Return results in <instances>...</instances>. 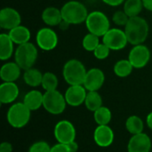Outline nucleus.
Here are the masks:
<instances>
[{"label":"nucleus","mask_w":152,"mask_h":152,"mask_svg":"<svg viewBox=\"0 0 152 152\" xmlns=\"http://www.w3.org/2000/svg\"><path fill=\"white\" fill-rule=\"evenodd\" d=\"M124 30L128 43L133 45H137L143 44L147 40L150 32V26L144 18L136 16L129 18Z\"/></svg>","instance_id":"1"},{"label":"nucleus","mask_w":152,"mask_h":152,"mask_svg":"<svg viewBox=\"0 0 152 152\" xmlns=\"http://www.w3.org/2000/svg\"><path fill=\"white\" fill-rule=\"evenodd\" d=\"M63 20L70 25H77L86 22L89 14L86 5L77 0H70L66 2L61 8Z\"/></svg>","instance_id":"2"},{"label":"nucleus","mask_w":152,"mask_h":152,"mask_svg":"<svg viewBox=\"0 0 152 152\" xmlns=\"http://www.w3.org/2000/svg\"><path fill=\"white\" fill-rule=\"evenodd\" d=\"M86 72L87 70L83 62L77 59L69 60L62 69L63 78L69 86L83 85Z\"/></svg>","instance_id":"3"},{"label":"nucleus","mask_w":152,"mask_h":152,"mask_svg":"<svg viewBox=\"0 0 152 152\" xmlns=\"http://www.w3.org/2000/svg\"><path fill=\"white\" fill-rule=\"evenodd\" d=\"M38 55L37 47L30 42L18 45L14 52V61L22 70L34 67Z\"/></svg>","instance_id":"4"},{"label":"nucleus","mask_w":152,"mask_h":152,"mask_svg":"<svg viewBox=\"0 0 152 152\" xmlns=\"http://www.w3.org/2000/svg\"><path fill=\"white\" fill-rule=\"evenodd\" d=\"M85 23L89 33L100 37H102L110 28V21L108 16L101 11L89 12Z\"/></svg>","instance_id":"5"},{"label":"nucleus","mask_w":152,"mask_h":152,"mask_svg":"<svg viewBox=\"0 0 152 152\" xmlns=\"http://www.w3.org/2000/svg\"><path fill=\"white\" fill-rule=\"evenodd\" d=\"M31 110L23 102H16L8 109L6 118L12 127L22 128L29 122Z\"/></svg>","instance_id":"6"},{"label":"nucleus","mask_w":152,"mask_h":152,"mask_svg":"<svg viewBox=\"0 0 152 152\" xmlns=\"http://www.w3.org/2000/svg\"><path fill=\"white\" fill-rule=\"evenodd\" d=\"M67 105L65 96L58 90L44 93L43 107L48 113L60 115L65 110Z\"/></svg>","instance_id":"7"},{"label":"nucleus","mask_w":152,"mask_h":152,"mask_svg":"<svg viewBox=\"0 0 152 152\" xmlns=\"http://www.w3.org/2000/svg\"><path fill=\"white\" fill-rule=\"evenodd\" d=\"M102 43L111 51H120L127 45L128 40L125 30L118 28H110L102 37Z\"/></svg>","instance_id":"8"},{"label":"nucleus","mask_w":152,"mask_h":152,"mask_svg":"<svg viewBox=\"0 0 152 152\" xmlns=\"http://www.w3.org/2000/svg\"><path fill=\"white\" fill-rule=\"evenodd\" d=\"M58 35L51 28V27L41 28L36 35V43L38 48L43 51L49 52L56 48L58 45Z\"/></svg>","instance_id":"9"},{"label":"nucleus","mask_w":152,"mask_h":152,"mask_svg":"<svg viewBox=\"0 0 152 152\" xmlns=\"http://www.w3.org/2000/svg\"><path fill=\"white\" fill-rule=\"evenodd\" d=\"M53 134L58 142L69 144V142L76 141L77 133L74 125L70 121L61 120L55 125Z\"/></svg>","instance_id":"10"},{"label":"nucleus","mask_w":152,"mask_h":152,"mask_svg":"<svg viewBox=\"0 0 152 152\" xmlns=\"http://www.w3.org/2000/svg\"><path fill=\"white\" fill-rule=\"evenodd\" d=\"M151 50L143 44L134 45L128 54V60L134 69H142L151 60Z\"/></svg>","instance_id":"11"},{"label":"nucleus","mask_w":152,"mask_h":152,"mask_svg":"<svg viewBox=\"0 0 152 152\" xmlns=\"http://www.w3.org/2000/svg\"><path fill=\"white\" fill-rule=\"evenodd\" d=\"M21 16L20 12L12 7H4L0 11V27L4 30H11L20 25Z\"/></svg>","instance_id":"12"},{"label":"nucleus","mask_w":152,"mask_h":152,"mask_svg":"<svg viewBox=\"0 0 152 152\" xmlns=\"http://www.w3.org/2000/svg\"><path fill=\"white\" fill-rule=\"evenodd\" d=\"M105 82V75L101 69L92 68L87 70L83 86L90 91H99Z\"/></svg>","instance_id":"13"},{"label":"nucleus","mask_w":152,"mask_h":152,"mask_svg":"<svg viewBox=\"0 0 152 152\" xmlns=\"http://www.w3.org/2000/svg\"><path fill=\"white\" fill-rule=\"evenodd\" d=\"M87 90L83 85L69 86L66 90L64 96L67 104L71 107H78L85 103Z\"/></svg>","instance_id":"14"},{"label":"nucleus","mask_w":152,"mask_h":152,"mask_svg":"<svg viewBox=\"0 0 152 152\" xmlns=\"http://www.w3.org/2000/svg\"><path fill=\"white\" fill-rule=\"evenodd\" d=\"M152 142L147 134L141 133L134 134L127 144L128 152H150L151 150Z\"/></svg>","instance_id":"15"},{"label":"nucleus","mask_w":152,"mask_h":152,"mask_svg":"<svg viewBox=\"0 0 152 152\" xmlns=\"http://www.w3.org/2000/svg\"><path fill=\"white\" fill-rule=\"evenodd\" d=\"M114 132L108 126H98L94 132V142L101 148H108L114 142Z\"/></svg>","instance_id":"16"},{"label":"nucleus","mask_w":152,"mask_h":152,"mask_svg":"<svg viewBox=\"0 0 152 152\" xmlns=\"http://www.w3.org/2000/svg\"><path fill=\"white\" fill-rule=\"evenodd\" d=\"M19 87L15 82H3L0 85V102L2 104H10L19 96Z\"/></svg>","instance_id":"17"},{"label":"nucleus","mask_w":152,"mask_h":152,"mask_svg":"<svg viewBox=\"0 0 152 152\" xmlns=\"http://www.w3.org/2000/svg\"><path fill=\"white\" fill-rule=\"evenodd\" d=\"M21 69L15 61H9L2 65L0 77L3 82H15L20 76Z\"/></svg>","instance_id":"18"},{"label":"nucleus","mask_w":152,"mask_h":152,"mask_svg":"<svg viewBox=\"0 0 152 152\" xmlns=\"http://www.w3.org/2000/svg\"><path fill=\"white\" fill-rule=\"evenodd\" d=\"M42 20L48 27H56L62 21V15L61 9L54 6H48L42 12Z\"/></svg>","instance_id":"19"},{"label":"nucleus","mask_w":152,"mask_h":152,"mask_svg":"<svg viewBox=\"0 0 152 152\" xmlns=\"http://www.w3.org/2000/svg\"><path fill=\"white\" fill-rule=\"evenodd\" d=\"M8 35L14 43V45H20L29 42L31 33L28 28L23 25H19L8 31Z\"/></svg>","instance_id":"20"},{"label":"nucleus","mask_w":152,"mask_h":152,"mask_svg":"<svg viewBox=\"0 0 152 152\" xmlns=\"http://www.w3.org/2000/svg\"><path fill=\"white\" fill-rule=\"evenodd\" d=\"M44 102V94H42L38 90H31L28 92L24 98L23 103L31 110H37L43 106Z\"/></svg>","instance_id":"21"},{"label":"nucleus","mask_w":152,"mask_h":152,"mask_svg":"<svg viewBox=\"0 0 152 152\" xmlns=\"http://www.w3.org/2000/svg\"><path fill=\"white\" fill-rule=\"evenodd\" d=\"M14 43L9 37L8 33L0 34V59L1 61L9 60L14 53Z\"/></svg>","instance_id":"22"},{"label":"nucleus","mask_w":152,"mask_h":152,"mask_svg":"<svg viewBox=\"0 0 152 152\" xmlns=\"http://www.w3.org/2000/svg\"><path fill=\"white\" fill-rule=\"evenodd\" d=\"M43 75L44 74L39 69L31 68L27 70H24L23 80L27 86L30 87H37L42 84Z\"/></svg>","instance_id":"23"},{"label":"nucleus","mask_w":152,"mask_h":152,"mask_svg":"<svg viewBox=\"0 0 152 152\" xmlns=\"http://www.w3.org/2000/svg\"><path fill=\"white\" fill-rule=\"evenodd\" d=\"M86 109L92 112H94L102 106V98L98 91H87L86 101L84 103Z\"/></svg>","instance_id":"24"},{"label":"nucleus","mask_w":152,"mask_h":152,"mask_svg":"<svg viewBox=\"0 0 152 152\" xmlns=\"http://www.w3.org/2000/svg\"><path fill=\"white\" fill-rule=\"evenodd\" d=\"M134 68L131 64L128 59H123L118 61L113 68V71L115 75L118 77H126L131 75L133 72V69Z\"/></svg>","instance_id":"25"},{"label":"nucleus","mask_w":152,"mask_h":152,"mask_svg":"<svg viewBox=\"0 0 152 152\" xmlns=\"http://www.w3.org/2000/svg\"><path fill=\"white\" fill-rule=\"evenodd\" d=\"M143 8L142 0H126L124 2L123 10L129 18L140 16Z\"/></svg>","instance_id":"26"},{"label":"nucleus","mask_w":152,"mask_h":152,"mask_svg":"<svg viewBox=\"0 0 152 152\" xmlns=\"http://www.w3.org/2000/svg\"><path fill=\"white\" fill-rule=\"evenodd\" d=\"M126 128L131 134H138L143 133L144 123L142 119L135 115L130 116L126 121Z\"/></svg>","instance_id":"27"},{"label":"nucleus","mask_w":152,"mask_h":152,"mask_svg":"<svg viewBox=\"0 0 152 152\" xmlns=\"http://www.w3.org/2000/svg\"><path fill=\"white\" fill-rule=\"evenodd\" d=\"M94 121L98 126H105V125H109L110 122L111 121L112 113L109 108L102 106L101 108H99L97 110L94 112Z\"/></svg>","instance_id":"28"},{"label":"nucleus","mask_w":152,"mask_h":152,"mask_svg":"<svg viewBox=\"0 0 152 152\" xmlns=\"http://www.w3.org/2000/svg\"><path fill=\"white\" fill-rule=\"evenodd\" d=\"M58 84H59V80H58L57 76L54 73L50 72V71L44 73L41 86L43 87L45 92L57 90Z\"/></svg>","instance_id":"29"},{"label":"nucleus","mask_w":152,"mask_h":152,"mask_svg":"<svg viewBox=\"0 0 152 152\" xmlns=\"http://www.w3.org/2000/svg\"><path fill=\"white\" fill-rule=\"evenodd\" d=\"M100 44V37L89 32L86 35H85V37L82 39V46L87 52L94 53V51Z\"/></svg>","instance_id":"30"},{"label":"nucleus","mask_w":152,"mask_h":152,"mask_svg":"<svg viewBox=\"0 0 152 152\" xmlns=\"http://www.w3.org/2000/svg\"><path fill=\"white\" fill-rule=\"evenodd\" d=\"M129 20L128 15L125 12L124 10H118L116 11L112 16V21L114 24H116L118 27H124L126 25L127 21Z\"/></svg>","instance_id":"31"},{"label":"nucleus","mask_w":152,"mask_h":152,"mask_svg":"<svg viewBox=\"0 0 152 152\" xmlns=\"http://www.w3.org/2000/svg\"><path fill=\"white\" fill-rule=\"evenodd\" d=\"M110 49L105 45L103 44L102 42L96 47V49L94 51V57L97 59V60H100V61H102V60H105L109 57L110 55Z\"/></svg>","instance_id":"32"},{"label":"nucleus","mask_w":152,"mask_h":152,"mask_svg":"<svg viewBox=\"0 0 152 152\" xmlns=\"http://www.w3.org/2000/svg\"><path fill=\"white\" fill-rule=\"evenodd\" d=\"M51 147L45 141H39L34 142L28 149V152H50Z\"/></svg>","instance_id":"33"},{"label":"nucleus","mask_w":152,"mask_h":152,"mask_svg":"<svg viewBox=\"0 0 152 152\" xmlns=\"http://www.w3.org/2000/svg\"><path fill=\"white\" fill-rule=\"evenodd\" d=\"M50 152H71L69 151V147L67 144H63V143H60L58 142L57 144L53 145L51 147Z\"/></svg>","instance_id":"34"},{"label":"nucleus","mask_w":152,"mask_h":152,"mask_svg":"<svg viewBox=\"0 0 152 152\" xmlns=\"http://www.w3.org/2000/svg\"><path fill=\"white\" fill-rule=\"evenodd\" d=\"M0 152H12V145L8 142H4L0 145Z\"/></svg>","instance_id":"35"},{"label":"nucleus","mask_w":152,"mask_h":152,"mask_svg":"<svg viewBox=\"0 0 152 152\" xmlns=\"http://www.w3.org/2000/svg\"><path fill=\"white\" fill-rule=\"evenodd\" d=\"M104 4H106L107 5H110V6H113V7H116V6H119L120 4H124V2L126 0H102Z\"/></svg>","instance_id":"36"},{"label":"nucleus","mask_w":152,"mask_h":152,"mask_svg":"<svg viewBox=\"0 0 152 152\" xmlns=\"http://www.w3.org/2000/svg\"><path fill=\"white\" fill-rule=\"evenodd\" d=\"M67 145H68L69 151L71 152H77L78 151V144H77V142L76 141H73V142H69V143L67 144Z\"/></svg>","instance_id":"37"},{"label":"nucleus","mask_w":152,"mask_h":152,"mask_svg":"<svg viewBox=\"0 0 152 152\" xmlns=\"http://www.w3.org/2000/svg\"><path fill=\"white\" fill-rule=\"evenodd\" d=\"M142 4L144 9L152 12V0H142Z\"/></svg>","instance_id":"38"},{"label":"nucleus","mask_w":152,"mask_h":152,"mask_svg":"<svg viewBox=\"0 0 152 152\" xmlns=\"http://www.w3.org/2000/svg\"><path fill=\"white\" fill-rule=\"evenodd\" d=\"M146 124L148 126V127L152 130V111L150 112L148 115H147V118H146Z\"/></svg>","instance_id":"39"},{"label":"nucleus","mask_w":152,"mask_h":152,"mask_svg":"<svg viewBox=\"0 0 152 152\" xmlns=\"http://www.w3.org/2000/svg\"><path fill=\"white\" fill-rule=\"evenodd\" d=\"M69 26H70V24L68 23L67 21L63 20H62V21L59 24V28H60L61 30H66V29H68V28H69Z\"/></svg>","instance_id":"40"}]
</instances>
